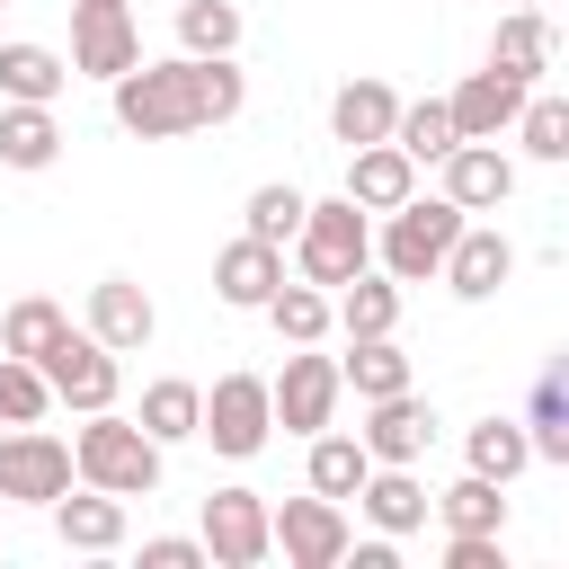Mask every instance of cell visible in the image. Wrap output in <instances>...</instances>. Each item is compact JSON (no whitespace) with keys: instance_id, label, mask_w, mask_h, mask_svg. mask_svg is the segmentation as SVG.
<instances>
[{"instance_id":"7","label":"cell","mask_w":569,"mask_h":569,"mask_svg":"<svg viewBox=\"0 0 569 569\" xmlns=\"http://www.w3.org/2000/svg\"><path fill=\"white\" fill-rule=\"evenodd\" d=\"M338 391H347V382H338V356H320V338H311V347H293L284 373L267 382V409H276L284 436H320V427L338 418Z\"/></svg>"},{"instance_id":"15","label":"cell","mask_w":569,"mask_h":569,"mask_svg":"<svg viewBox=\"0 0 569 569\" xmlns=\"http://www.w3.org/2000/svg\"><path fill=\"white\" fill-rule=\"evenodd\" d=\"M151 329H160V311H151V293H142L133 276H98V284H89V338H98V347L142 356Z\"/></svg>"},{"instance_id":"17","label":"cell","mask_w":569,"mask_h":569,"mask_svg":"<svg viewBox=\"0 0 569 569\" xmlns=\"http://www.w3.org/2000/svg\"><path fill=\"white\" fill-rule=\"evenodd\" d=\"M44 516H53V542H62V551H124V498H107V489H89V480L62 489Z\"/></svg>"},{"instance_id":"35","label":"cell","mask_w":569,"mask_h":569,"mask_svg":"<svg viewBox=\"0 0 569 569\" xmlns=\"http://www.w3.org/2000/svg\"><path fill=\"white\" fill-rule=\"evenodd\" d=\"M516 142H525L533 160H569V98H551V89L533 80L525 107H516Z\"/></svg>"},{"instance_id":"32","label":"cell","mask_w":569,"mask_h":569,"mask_svg":"<svg viewBox=\"0 0 569 569\" xmlns=\"http://www.w3.org/2000/svg\"><path fill=\"white\" fill-rule=\"evenodd\" d=\"M62 329H71V311H62L53 293H18V302H9V320H0V356H27V365H36Z\"/></svg>"},{"instance_id":"2","label":"cell","mask_w":569,"mask_h":569,"mask_svg":"<svg viewBox=\"0 0 569 569\" xmlns=\"http://www.w3.org/2000/svg\"><path fill=\"white\" fill-rule=\"evenodd\" d=\"M160 445L133 427V418H116V409H89L80 418V436H71V480H89V489H107V498H151L160 489Z\"/></svg>"},{"instance_id":"12","label":"cell","mask_w":569,"mask_h":569,"mask_svg":"<svg viewBox=\"0 0 569 569\" xmlns=\"http://www.w3.org/2000/svg\"><path fill=\"white\" fill-rule=\"evenodd\" d=\"M436 276H445V284H453V293H462V302H489V293H498V284H507V276H516V240H507V231H498V222H462V231H453V249H445V267H436Z\"/></svg>"},{"instance_id":"31","label":"cell","mask_w":569,"mask_h":569,"mask_svg":"<svg viewBox=\"0 0 569 569\" xmlns=\"http://www.w3.org/2000/svg\"><path fill=\"white\" fill-rule=\"evenodd\" d=\"M311 445V462H302V480L320 489V498H356V480L373 471V453H365V436H338V427H320V436H302Z\"/></svg>"},{"instance_id":"9","label":"cell","mask_w":569,"mask_h":569,"mask_svg":"<svg viewBox=\"0 0 569 569\" xmlns=\"http://www.w3.org/2000/svg\"><path fill=\"white\" fill-rule=\"evenodd\" d=\"M71 489V445L44 427H9L0 436V498L9 507H53Z\"/></svg>"},{"instance_id":"16","label":"cell","mask_w":569,"mask_h":569,"mask_svg":"<svg viewBox=\"0 0 569 569\" xmlns=\"http://www.w3.org/2000/svg\"><path fill=\"white\" fill-rule=\"evenodd\" d=\"M356 507H365V525L373 533H418L427 525V480H418V462H373L365 480H356Z\"/></svg>"},{"instance_id":"23","label":"cell","mask_w":569,"mask_h":569,"mask_svg":"<svg viewBox=\"0 0 569 569\" xmlns=\"http://www.w3.org/2000/svg\"><path fill=\"white\" fill-rule=\"evenodd\" d=\"M62 89H71V62H62L53 44L0 36V98H18V107H53Z\"/></svg>"},{"instance_id":"20","label":"cell","mask_w":569,"mask_h":569,"mask_svg":"<svg viewBox=\"0 0 569 569\" xmlns=\"http://www.w3.org/2000/svg\"><path fill=\"white\" fill-rule=\"evenodd\" d=\"M347 196H356L365 213H391L400 196H418V160H409L400 142H356V151H347Z\"/></svg>"},{"instance_id":"27","label":"cell","mask_w":569,"mask_h":569,"mask_svg":"<svg viewBox=\"0 0 569 569\" xmlns=\"http://www.w3.org/2000/svg\"><path fill=\"white\" fill-rule=\"evenodd\" d=\"M525 445H533V462H569V365H542V373H533Z\"/></svg>"},{"instance_id":"42","label":"cell","mask_w":569,"mask_h":569,"mask_svg":"<svg viewBox=\"0 0 569 569\" xmlns=\"http://www.w3.org/2000/svg\"><path fill=\"white\" fill-rule=\"evenodd\" d=\"M516 9H542V0H516Z\"/></svg>"},{"instance_id":"14","label":"cell","mask_w":569,"mask_h":569,"mask_svg":"<svg viewBox=\"0 0 569 569\" xmlns=\"http://www.w3.org/2000/svg\"><path fill=\"white\" fill-rule=\"evenodd\" d=\"M436 169H445V187H436V196H453L462 213H498V204L516 196V160H507L498 142H453Z\"/></svg>"},{"instance_id":"1","label":"cell","mask_w":569,"mask_h":569,"mask_svg":"<svg viewBox=\"0 0 569 569\" xmlns=\"http://www.w3.org/2000/svg\"><path fill=\"white\" fill-rule=\"evenodd\" d=\"M116 98V124L133 142H178V133H204V124H231L249 107V71L231 53H169V62H133L107 80Z\"/></svg>"},{"instance_id":"26","label":"cell","mask_w":569,"mask_h":569,"mask_svg":"<svg viewBox=\"0 0 569 569\" xmlns=\"http://www.w3.org/2000/svg\"><path fill=\"white\" fill-rule=\"evenodd\" d=\"M62 160V124H53V107H18V98H0V169H53Z\"/></svg>"},{"instance_id":"43","label":"cell","mask_w":569,"mask_h":569,"mask_svg":"<svg viewBox=\"0 0 569 569\" xmlns=\"http://www.w3.org/2000/svg\"><path fill=\"white\" fill-rule=\"evenodd\" d=\"M0 507H9V498H0Z\"/></svg>"},{"instance_id":"8","label":"cell","mask_w":569,"mask_h":569,"mask_svg":"<svg viewBox=\"0 0 569 569\" xmlns=\"http://www.w3.org/2000/svg\"><path fill=\"white\" fill-rule=\"evenodd\" d=\"M267 533H276V551H284V569H338L347 560V498H284V507H267Z\"/></svg>"},{"instance_id":"10","label":"cell","mask_w":569,"mask_h":569,"mask_svg":"<svg viewBox=\"0 0 569 569\" xmlns=\"http://www.w3.org/2000/svg\"><path fill=\"white\" fill-rule=\"evenodd\" d=\"M196 542H204L213 569H258V560L276 551V533H267V498H258V489H213Z\"/></svg>"},{"instance_id":"41","label":"cell","mask_w":569,"mask_h":569,"mask_svg":"<svg viewBox=\"0 0 569 569\" xmlns=\"http://www.w3.org/2000/svg\"><path fill=\"white\" fill-rule=\"evenodd\" d=\"M71 9H124V0H71Z\"/></svg>"},{"instance_id":"25","label":"cell","mask_w":569,"mask_h":569,"mask_svg":"<svg viewBox=\"0 0 569 569\" xmlns=\"http://www.w3.org/2000/svg\"><path fill=\"white\" fill-rule=\"evenodd\" d=\"M196 418H204V382H187V373H160L151 391H142V409H133V427L169 453V445H187L196 436Z\"/></svg>"},{"instance_id":"28","label":"cell","mask_w":569,"mask_h":569,"mask_svg":"<svg viewBox=\"0 0 569 569\" xmlns=\"http://www.w3.org/2000/svg\"><path fill=\"white\" fill-rule=\"evenodd\" d=\"M427 516H445V533H507V489L462 471L453 489H427Z\"/></svg>"},{"instance_id":"21","label":"cell","mask_w":569,"mask_h":569,"mask_svg":"<svg viewBox=\"0 0 569 569\" xmlns=\"http://www.w3.org/2000/svg\"><path fill=\"white\" fill-rule=\"evenodd\" d=\"M551 53H560V36H551L542 9H507L498 36H489V71H507V80H525V89L551 71Z\"/></svg>"},{"instance_id":"39","label":"cell","mask_w":569,"mask_h":569,"mask_svg":"<svg viewBox=\"0 0 569 569\" xmlns=\"http://www.w3.org/2000/svg\"><path fill=\"white\" fill-rule=\"evenodd\" d=\"M142 569H204V542L196 533H151L142 542Z\"/></svg>"},{"instance_id":"4","label":"cell","mask_w":569,"mask_h":569,"mask_svg":"<svg viewBox=\"0 0 569 569\" xmlns=\"http://www.w3.org/2000/svg\"><path fill=\"white\" fill-rule=\"evenodd\" d=\"M462 222H471V213H462L453 196H400V204L382 213V231H373L382 276H391V284H427V276L445 267V249H453Z\"/></svg>"},{"instance_id":"13","label":"cell","mask_w":569,"mask_h":569,"mask_svg":"<svg viewBox=\"0 0 569 569\" xmlns=\"http://www.w3.org/2000/svg\"><path fill=\"white\" fill-rule=\"evenodd\" d=\"M365 453L373 462H427V445H436V409L418 400V391H382V400H365Z\"/></svg>"},{"instance_id":"19","label":"cell","mask_w":569,"mask_h":569,"mask_svg":"<svg viewBox=\"0 0 569 569\" xmlns=\"http://www.w3.org/2000/svg\"><path fill=\"white\" fill-rule=\"evenodd\" d=\"M329 329L338 338H391L400 329V284L382 267H356L338 293H329Z\"/></svg>"},{"instance_id":"6","label":"cell","mask_w":569,"mask_h":569,"mask_svg":"<svg viewBox=\"0 0 569 569\" xmlns=\"http://www.w3.org/2000/svg\"><path fill=\"white\" fill-rule=\"evenodd\" d=\"M196 436H204L222 462H249V453H267V436H276V409H267V373H213Z\"/></svg>"},{"instance_id":"40","label":"cell","mask_w":569,"mask_h":569,"mask_svg":"<svg viewBox=\"0 0 569 569\" xmlns=\"http://www.w3.org/2000/svg\"><path fill=\"white\" fill-rule=\"evenodd\" d=\"M445 569H507L498 533H445Z\"/></svg>"},{"instance_id":"33","label":"cell","mask_w":569,"mask_h":569,"mask_svg":"<svg viewBox=\"0 0 569 569\" xmlns=\"http://www.w3.org/2000/svg\"><path fill=\"white\" fill-rule=\"evenodd\" d=\"M258 311L276 320V338H284V347H311V338H329V293H320V284H302V276H293V284H276Z\"/></svg>"},{"instance_id":"18","label":"cell","mask_w":569,"mask_h":569,"mask_svg":"<svg viewBox=\"0 0 569 569\" xmlns=\"http://www.w3.org/2000/svg\"><path fill=\"white\" fill-rule=\"evenodd\" d=\"M516 107H525V80H507V71H471V80L445 98V116H453L462 142H498V133L516 124Z\"/></svg>"},{"instance_id":"3","label":"cell","mask_w":569,"mask_h":569,"mask_svg":"<svg viewBox=\"0 0 569 569\" xmlns=\"http://www.w3.org/2000/svg\"><path fill=\"white\" fill-rule=\"evenodd\" d=\"M284 249H293V276H302V284L338 293L356 267H373V222H365L356 196H320V204H302V231H293Z\"/></svg>"},{"instance_id":"24","label":"cell","mask_w":569,"mask_h":569,"mask_svg":"<svg viewBox=\"0 0 569 569\" xmlns=\"http://www.w3.org/2000/svg\"><path fill=\"white\" fill-rule=\"evenodd\" d=\"M391 116H400V89L391 80H347L329 98V133L356 151V142H391Z\"/></svg>"},{"instance_id":"30","label":"cell","mask_w":569,"mask_h":569,"mask_svg":"<svg viewBox=\"0 0 569 569\" xmlns=\"http://www.w3.org/2000/svg\"><path fill=\"white\" fill-rule=\"evenodd\" d=\"M462 462L480 471V480H516V471H533V445H525V418H480L471 436H462Z\"/></svg>"},{"instance_id":"11","label":"cell","mask_w":569,"mask_h":569,"mask_svg":"<svg viewBox=\"0 0 569 569\" xmlns=\"http://www.w3.org/2000/svg\"><path fill=\"white\" fill-rule=\"evenodd\" d=\"M71 80H116V71H133L142 62V27H133V9H71Z\"/></svg>"},{"instance_id":"22","label":"cell","mask_w":569,"mask_h":569,"mask_svg":"<svg viewBox=\"0 0 569 569\" xmlns=\"http://www.w3.org/2000/svg\"><path fill=\"white\" fill-rule=\"evenodd\" d=\"M276 284H284V249H267V240H249V231L213 258V293H222L231 311H258Z\"/></svg>"},{"instance_id":"37","label":"cell","mask_w":569,"mask_h":569,"mask_svg":"<svg viewBox=\"0 0 569 569\" xmlns=\"http://www.w3.org/2000/svg\"><path fill=\"white\" fill-rule=\"evenodd\" d=\"M302 204H311V196L276 178V187H258V196L240 204V231H249V240H267V249H284V240L302 231Z\"/></svg>"},{"instance_id":"36","label":"cell","mask_w":569,"mask_h":569,"mask_svg":"<svg viewBox=\"0 0 569 569\" xmlns=\"http://www.w3.org/2000/svg\"><path fill=\"white\" fill-rule=\"evenodd\" d=\"M178 53H240V9L231 0H178Z\"/></svg>"},{"instance_id":"29","label":"cell","mask_w":569,"mask_h":569,"mask_svg":"<svg viewBox=\"0 0 569 569\" xmlns=\"http://www.w3.org/2000/svg\"><path fill=\"white\" fill-rule=\"evenodd\" d=\"M338 382H347L356 400L409 391V356H400V338H347V356H338Z\"/></svg>"},{"instance_id":"38","label":"cell","mask_w":569,"mask_h":569,"mask_svg":"<svg viewBox=\"0 0 569 569\" xmlns=\"http://www.w3.org/2000/svg\"><path fill=\"white\" fill-rule=\"evenodd\" d=\"M44 409H53L44 373L27 356H0V427H44Z\"/></svg>"},{"instance_id":"5","label":"cell","mask_w":569,"mask_h":569,"mask_svg":"<svg viewBox=\"0 0 569 569\" xmlns=\"http://www.w3.org/2000/svg\"><path fill=\"white\" fill-rule=\"evenodd\" d=\"M36 373H44V391H53V409H116V391H124V365H116V347H98L89 329H62L44 356H36Z\"/></svg>"},{"instance_id":"34","label":"cell","mask_w":569,"mask_h":569,"mask_svg":"<svg viewBox=\"0 0 569 569\" xmlns=\"http://www.w3.org/2000/svg\"><path fill=\"white\" fill-rule=\"evenodd\" d=\"M391 142H400V151H409L418 169H436V160H445V151L462 142V133H453L445 98H418V107H400V116H391Z\"/></svg>"}]
</instances>
